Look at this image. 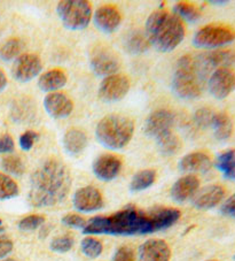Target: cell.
<instances>
[{
    "mask_svg": "<svg viewBox=\"0 0 235 261\" xmlns=\"http://www.w3.org/2000/svg\"><path fill=\"white\" fill-rule=\"evenodd\" d=\"M180 212L175 208H156L143 212L128 207L109 217H96L86 222L85 235L134 236L146 235L169 228L178 221Z\"/></svg>",
    "mask_w": 235,
    "mask_h": 261,
    "instance_id": "obj_1",
    "label": "cell"
},
{
    "mask_svg": "<svg viewBox=\"0 0 235 261\" xmlns=\"http://www.w3.org/2000/svg\"><path fill=\"white\" fill-rule=\"evenodd\" d=\"M70 188L71 175L67 166L57 159H47L31 174L29 202L34 207L55 206L66 199Z\"/></svg>",
    "mask_w": 235,
    "mask_h": 261,
    "instance_id": "obj_2",
    "label": "cell"
},
{
    "mask_svg": "<svg viewBox=\"0 0 235 261\" xmlns=\"http://www.w3.org/2000/svg\"><path fill=\"white\" fill-rule=\"evenodd\" d=\"M144 35L149 45H153L157 51L169 53L184 40L185 25L175 14L160 10L149 15Z\"/></svg>",
    "mask_w": 235,
    "mask_h": 261,
    "instance_id": "obj_3",
    "label": "cell"
},
{
    "mask_svg": "<svg viewBox=\"0 0 235 261\" xmlns=\"http://www.w3.org/2000/svg\"><path fill=\"white\" fill-rule=\"evenodd\" d=\"M133 121L125 115L110 114L103 118L96 128L98 142L103 147L112 151L125 147L132 139Z\"/></svg>",
    "mask_w": 235,
    "mask_h": 261,
    "instance_id": "obj_4",
    "label": "cell"
},
{
    "mask_svg": "<svg viewBox=\"0 0 235 261\" xmlns=\"http://www.w3.org/2000/svg\"><path fill=\"white\" fill-rule=\"evenodd\" d=\"M204 69L200 59L189 56L182 58L172 77L173 92L184 99L197 98L202 92V71Z\"/></svg>",
    "mask_w": 235,
    "mask_h": 261,
    "instance_id": "obj_5",
    "label": "cell"
},
{
    "mask_svg": "<svg viewBox=\"0 0 235 261\" xmlns=\"http://www.w3.org/2000/svg\"><path fill=\"white\" fill-rule=\"evenodd\" d=\"M56 12L62 24L69 30H83L92 17L91 4L86 0H63L58 2Z\"/></svg>",
    "mask_w": 235,
    "mask_h": 261,
    "instance_id": "obj_6",
    "label": "cell"
},
{
    "mask_svg": "<svg viewBox=\"0 0 235 261\" xmlns=\"http://www.w3.org/2000/svg\"><path fill=\"white\" fill-rule=\"evenodd\" d=\"M235 30L227 25L210 24L197 31L193 38L194 46L198 48H217L232 43Z\"/></svg>",
    "mask_w": 235,
    "mask_h": 261,
    "instance_id": "obj_7",
    "label": "cell"
},
{
    "mask_svg": "<svg viewBox=\"0 0 235 261\" xmlns=\"http://www.w3.org/2000/svg\"><path fill=\"white\" fill-rule=\"evenodd\" d=\"M90 66L96 75L108 77V76L116 74V71L121 67V61L110 47L99 44L92 49L91 55H90Z\"/></svg>",
    "mask_w": 235,
    "mask_h": 261,
    "instance_id": "obj_8",
    "label": "cell"
},
{
    "mask_svg": "<svg viewBox=\"0 0 235 261\" xmlns=\"http://www.w3.org/2000/svg\"><path fill=\"white\" fill-rule=\"evenodd\" d=\"M130 90V81L124 75L115 74L103 79L98 97L103 102H116L123 99Z\"/></svg>",
    "mask_w": 235,
    "mask_h": 261,
    "instance_id": "obj_9",
    "label": "cell"
},
{
    "mask_svg": "<svg viewBox=\"0 0 235 261\" xmlns=\"http://www.w3.org/2000/svg\"><path fill=\"white\" fill-rule=\"evenodd\" d=\"M43 64L40 58L34 53H23L14 60L12 67V75L21 83L30 82L40 74Z\"/></svg>",
    "mask_w": 235,
    "mask_h": 261,
    "instance_id": "obj_10",
    "label": "cell"
},
{
    "mask_svg": "<svg viewBox=\"0 0 235 261\" xmlns=\"http://www.w3.org/2000/svg\"><path fill=\"white\" fill-rule=\"evenodd\" d=\"M210 93L216 99H225L235 89V74L229 68H217L208 82Z\"/></svg>",
    "mask_w": 235,
    "mask_h": 261,
    "instance_id": "obj_11",
    "label": "cell"
},
{
    "mask_svg": "<svg viewBox=\"0 0 235 261\" xmlns=\"http://www.w3.org/2000/svg\"><path fill=\"white\" fill-rule=\"evenodd\" d=\"M72 204L79 212H96V211L102 208L103 198L101 192L97 188L87 186L78 189L75 192L74 198H72Z\"/></svg>",
    "mask_w": 235,
    "mask_h": 261,
    "instance_id": "obj_12",
    "label": "cell"
},
{
    "mask_svg": "<svg viewBox=\"0 0 235 261\" xmlns=\"http://www.w3.org/2000/svg\"><path fill=\"white\" fill-rule=\"evenodd\" d=\"M174 116L168 110H157L148 116L144 122L143 132L148 137L157 138L161 135L168 133L173 124Z\"/></svg>",
    "mask_w": 235,
    "mask_h": 261,
    "instance_id": "obj_13",
    "label": "cell"
},
{
    "mask_svg": "<svg viewBox=\"0 0 235 261\" xmlns=\"http://www.w3.org/2000/svg\"><path fill=\"white\" fill-rule=\"evenodd\" d=\"M44 107L53 119H66L74 110V103L65 93L51 92L44 98Z\"/></svg>",
    "mask_w": 235,
    "mask_h": 261,
    "instance_id": "obj_14",
    "label": "cell"
},
{
    "mask_svg": "<svg viewBox=\"0 0 235 261\" xmlns=\"http://www.w3.org/2000/svg\"><path fill=\"white\" fill-rule=\"evenodd\" d=\"M93 173L103 182L112 181L122 168V160L114 154H102L94 160Z\"/></svg>",
    "mask_w": 235,
    "mask_h": 261,
    "instance_id": "obj_15",
    "label": "cell"
},
{
    "mask_svg": "<svg viewBox=\"0 0 235 261\" xmlns=\"http://www.w3.org/2000/svg\"><path fill=\"white\" fill-rule=\"evenodd\" d=\"M171 250L163 240H148L140 245L139 261H170Z\"/></svg>",
    "mask_w": 235,
    "mask_h": 261,
    "instance_id": "obj_16",
    "label": "cell"
},
{
    "mask_svg": "<svg viewBox=\"0 0 235 261\" xmlns=\"http://www.w3.org/2000/svg\"><path fill=\"white\" fill-rule=\"evenodd\" d=\"M122 22L120 11L111 5H103L94 13V24L103 34H112Z\"/></svg>",
    "mask_w": 235,
    "mask_h": 261,
    "instance_id": "obj_17",
    "label": "cell"
},
{
    "mask_svg": "<svg viewBox=\"0 0 235 261\" xmlns=\"http://www.w3.org/2000/svg\"><path fill=\"white\" fill-rule=\"evenodd\" d=\"M225 190L218 184H211V186L201 189L193 197V206L197 210L207 211L216 207L224 199Z\"/></svg>",
    "mask_w": 235,
    "mask_h": 261,
    "instance_id": "obj_18",
    "label": "cell"
},
{
    "mask_svg": "<svg viewBox=\"0 0 235 261\" xmlns=\"http://www.w3.org/2000/svg\"><path fill=\"white\" fill-rule=\"evenodd\" d=\"M200 187V181L194 175H186L179 178L171 188V197L177 202H184L191 198L197 192Z\"/></svg>",
    "mask_w": 235,
    "mask_h": 261,
    "instance_id": "obj_19",
    "label": "cell"
},
{
    "mask_svg": "<svg viewBox=\"0 0 235 261\" xmlns=\"http://www.w3.org/2000/svg\"><path fill=\"white\" fill-rule=\"evenodd\" d=\"M212 166L210 156L203 152H193L179 161L178 167L183 173L207 172Z\"/></svg>",
    "mask_w": 235,
    "mask_h": 261,
    "instance_id": "obj_20",
    "label": "cell"
},
{
    "mask_svg": "<svg viewBox=\"0 0 235 261\" xmlns=\"http://www.w3.org/2000/svg\"><path fill=\"white\" fill-rule=\"evenodd\" d=\"M63 147L70 155H78L87 145V136L83 130L72 128L63 135Z\"/></svg>",
    "mask_w": 235,
    "mask_h": 261,
    "instance_id": "obj_21",
    "label": "cell"
},
{
    "mask_svg": "<svg viewBox=\"0 0 235 261\" xmlns=\"http://www.w3.org/2000/svg\"><path fill=\"white\" fill-rule=\"evenodd\" d=\"M200 60L205 69L209 67L228 68V66L235 64V52L230 49H217L202 56Z\"/></svg>",
    "mask_w": 235,
    "mask_h": 261,
    "instance_id": "obj_22",
    "label": "cell"
},
{
    "mask_svg": "<svg viewBox=\"0 0 235 261\" xmlns=\"http://www.w3.org/2000/svg\"><path fill=\"white\" fill-rule=\"evenodd\" d=\"M67 75L60 69H52L44 73L38 80V87L44 92H56L67 84Z\"/></svg>",
    "mask_w": 235,
    "mask_h": 261,
    "instance_id": "obj_23",
    "label": "cell"
},
{
    "mask_svg": "<svg viewBox=\"0 0 235 261\" xmlns=\"http://www.w3.org/2000/svg\"><path fill=\"white\" fill-rule=\"evenodd\" d=\"M211 127L214 129L215 137L218 141H227L233 132V123L226 113H215L212 119Z\"/></svg>",
    "mask_w": 235,
    "mask_h": 261,
    "instance_id": "obj_24",
    "label": "cell"
},
{
    "mask_svg": "<svg viewBox=\"0 0 235 261\" xmlns=\"http://www.w3.org/2000/svg\"><path fill=\"white\" fill-rule=\"evenodd\" d=\"M156 142L160 151L165 155L175 154L182 148V142H180L179 137L171 130L157 137Z\"/></svg>",
    "mask_w": 235,
    "mask_h": 261,
    "instance_id": "obj_25",
    "label": "cell"
},
{
    "mask_svg": "<svg viewBox=\"0 0 235 261\" xmlns=\"http://www.w3.org/2000/svg\"><path fill=\"white\" fill-rule=\"evenodd\" d=\"M216 167L228 179H235V150L221 152L216 160Z\"/></svg>",
    "mask_w": 235,
    "mask_h": 261,
    "instance_id": "obj_26",
    "label": "cell"
},
{
    "mask_svg": "<svg viewBox=\"0 0 235 261\" xmlns=\"http://www.w3.org/2000/svg\"><path fill=\"white\" fill-rule=\"evenodd\" d=\"M149 47V42L144 33L141 31H133L131 33L125 42V48L132 55H140L147 51Z\"/></svg>",
    "mask_w": 235,
    "mask_h": 261,
    "instance_id": "obj_27",
    "label": "cell"
},
{
    "mask_svg": "<svg viewBox=\"0 0 235 261\" xmlns=\"http://www.w3.org/2000/svg\"><path fill=\"white\" fill-rule=\"evenodd\" d=\"M156 178V172L153 169H143L140 170L134 175L132 181L130 184V189L132 191H142L146 190L151 186H153Z\"/></svg>",
    "mask_w": 235,
    "mask_h": 261,
    "instance_id": "obj_28",
    "label": "cell"
},
{
    "mask_svg": "<svg viewBox=\"0 0 235 261\" xmlns=\"http://www.w3.org/2000/svg\"><path fill=\"white\" fill-rule=\"evenodd\" d=\"M23 49V42L20 38H11L6 40L0 47V59L3 61H12L21 56Z\"/></svg>",
    "mask_w": 235,
    "mask_h": 261,
    "instance_id": "obj_29",
    "label": "cell"
},
{
    "mask_svg": "<svg viewBox=\"0 0 235 261\" xmlns=\"http://www.w3.org/2000/svg\"><path fill=\"white\" fill-rule=\"evenodd\" d=\"M19 195V186L7 174L0 173V200H7Z\"/></svg>",
    "mask_w": 235,
    "mask_h": 261,
    "instance_id": "obj_30",
    "label": "cell"
},
{
    "mask_svg": "<svg viewBox=\"0 0 235 261\" xmlns=\"http://www.w3.org/2000/svg\"><path fill=\"white\" fill-rule=\"evenodd\" d=\"M174 14L177 15L180 20L184 19L188 22H196L201 17L200 12L197 8L188 3H178L174 6Z\"/></svg>",
    "mask_w": 235,
    "mask_h": 261,
    "instance_id": "obj_31",
    "label": "cell"
},
{
    "mask_svg": "<svg viewBox=\"0 0 235 261\" xmlns=\"http://www.w3.org/2000/svg\"><path fill=\"white\" fill-rule=\"evenodd\" d=\"M80 250H82L83 254L87 256L90 259H96L102 253L103 246L102 243L94 237H85L80 243Z\"/></svg>",
    "mask_w": 235,
    "mask_h": 261,
    "instance_id": "obj_32",
    "label": "cell"
},
{
    "mask_svg": "<svg viewBox=\"0 0 235 261\" xmlns=\"http://www.w3.org/2000/svg\"><path fill=\"white\" fill-rule=\"evenodd\" d=\"M2 168L7 174L14 175V176H21L23 175L25 167L23 161L17 155H7L2 160Z\"/></svg>",
    "mask_w": 235,
    "mask_h": 261,
    "instance_id": "obj_33",
    "label": "cell"
},
{
    "mask_svg": "<svg viewBox=\"0 0 235 261\" xmlns=\"http://www.w3.org/2000/svg\"><path fill=\"white\" fill-rule=\"evenodd\" d=\"M45 223V218L43 215L39 214H33L28 215L21 220L19 222V229L22 231H33L38 229L40 226Z\"/></svg>",
    "mask_w": 235,
    "mask_h": 261,
    "instance_id": "obj_34",
    "label": "cell"
},
{
    "mask_svg": "<svg viewBox=\"0 0 235 261\" xmlns=\"http://www.w3.org/2000/svg\"><path fill=\"white\" fill-rule=\"evenodd\" d=\"M74 246V240L70 236H60L54 238L51 242V250L56 253H66V252L70 251L71 247Z\"/></svg>",
    "mask_w": 235,
    "mask_h": 261,
    "instance_id": "obj_35",
    "label": "cell"
},
{
    "mask_svg": "<svg viewBox=\"0 0 235 261\" xmlns=\"http://www.w3.org/2000/svg\"><path fill=\"white\" fill-rule=\"evenodd\" d=\"M215 113L209 109H201L198 110L195 115H194V120H195L196 124L201 128H205L211 125L212 119H214Z\"/></svg>",
    "mask_w": 235,
    "mask_h": 261,
    "instance_id": "obj_36",
    "label": "cell"
},
{
    "mask_svg": "<svg viewBox=\"0 0 235 261\" xmlns=\"http://www.w3.org/2000/svg\"><path fill=\"white\" fill-rule=\"evenodd\" d=\"M61 222L67 227L76 228V229H84V227L86 226L87 221H85V219H83L80 215L67 214L62 218Z\"/></svg>",
    "mask_w": 235,
    "mask_h": 261,
    "instance_id": "obj_37",
    "label": "cell"
},
{
    "mask_svg": "<svg viewBox=\"0 0 235 261\" xmlns=\"http://www.w3.org/2000/svg\"><path fill=\"white\" fill-rule=\"evenodd\" d=\"M38 139V134L35 132L28 130L24 134L21 135L20 137V146L23 151H29L34 147L36 141Z\"/></svg>",
    "mask_w": 235,
    "mask_h": 261,
    "instance_id": "obj_38",
    "label": "cell"
},
{
    "mask_svg": "<svg viewBox=\"0 0 235 261\" xmlns=\"http://www.w3.org/2000/svg\"><path fill=\"white\" fill-rule=\"evenodd\" d=\"M112 261H135L134 251L129 246H122L115 252Z\"/></svg>",
    "mask_w": 235,
    "mask_h": 261,
    "instance_id": "obj_39",
    "label": "cell"
},
{
    "mask_svg": "<svg viewBox=\"0 0 235 261\" xmlns=\"http://www.w3.org/2000/svg\"><path fill=\"white\" fill-rule=\"evenodd\" d=\"M13 241L10 237L5 235H0V259L5 258L7 254H10L13 250Z\"/></svg>",
    "mask_w": 235,
    "mask_h": 261,
    "instance_id": "obj_40",
    "label": "cell"
},
{
    "mask_svg": "<svg viewBox=\"0 0 235 261\" xmlns=\"http://www.w3.org/2000/svg\"><path fill=\"white\" fill-rule=\"evenodd\" d=\"M220 212L223 213L225 217L235 218V193H233V195L224 202L220 208Z\"/></svg>",
    "mask_w": 235,
    "mask_h": 261,
    "instance_id": "obj_41",
    "label": "cell"
},
{
    "mask_svg": "<svg viewBox=\"0 0 235 261\" xmlns=\"http://www.w3.org/2000/svg\"><path fill=\"white\" fill-rule=\"evenodd\" d=\"M13 151H14V141L10 135H4L0 137V154L12 153Z\"/></svg>",
    "mask_w": 235,
    "mask_h": 261,
    "instance_id": "obj_42",
    "label": "cell"
},
{
    "mask_svg": "<svg viewBox=\"0 0 235 261\" xmlns=\"http://www.w3.org/2000/svg\"><path fill=\"white\" fill-rule=\"evenodd\" d=\"M6 85H7V77L5 73L0 69V92H3L4 90H5Z\"/></svg>",
    "mask_w": 235,
    "mask_h": 261,
    "instance_id": "obj_43",
    "label": "cell"
},
{
    "mask_svg": "<svg viewBox=\"0 0 235 261\" xmlns=\"http://www.w3.org/2000/svg\"><path fill=\"white\" fill-rule=\"evenodd\" d=\"M228 2H210V4H212V5H219V6H224V5H226V4H227Z\"/></svg>",
    "mask_w": 235,
    "mask_h": 261,
    "instance_id": "obj_44",
    "label": "cell"
},
{
    "mask_svg": "<svg viewBox=\"0 0 235 261\" xmlns=\"http://www.w3.org/2000/svg\"><path fill=\"white\" fill-rule=\"evenodd\" d=\"M2 261H17L15 259H12V258H8V259H5V260H2Z\"/></svg>",
    "mask_w": 235,
    "mask_h": 261,
    "instance_id": "obj_45",
    "label": "cell"
},
{
    "mask_svg": "<svg viewBox=\"0 0 235 261\" xmlns=\"http://www.w3.org/2000/svg\"><path fill=\"white\" fill-rule=\"evenodd\" d=\"M205 261H217V260H205Z\"/></svg>",
    "mask_w": 235,
    "mask_h": 261,
    "instance_id": "obj_46",
    "label": "cell"
},
{
    "mask_svg": "<svg viewBox=\"0 0 235 261\" xmlns=\"http://www.w3.org/2000/svg\"><path fill=\"white\" fill-rule=\"evenodd\" d=\"M234 261H235V255H234Z\"/></svg>",
    "mask_w": 235,
    "mask_h": 261,
    "instance_id": "obj_47",
    "label": "cell"
}]
</instances>
